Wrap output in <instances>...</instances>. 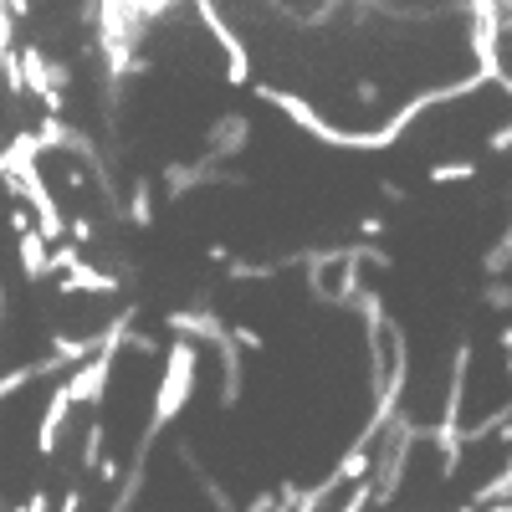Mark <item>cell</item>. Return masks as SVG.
Wrapping results in <instances>:
<instances>
[{
    "instance_id": "1",
    "label": "cell",
    "mask_w": 512,
    "mask_h": 512,
    "mask_svg": "<svg viewBox=\"0 0 512 512\" xmlns=\"http://www.w3.org/2000/svg\"><path fill=\"white\" fill-rule=\"evenodd\" d=\"M67 415H72V400H67V390H57L52 405H47V415H41V425H36V451H41V456H52V451H57Z\"/></svg>"
},
{
    "instance_id": "2",
    "label": "cell",
    "mask_w": 512,
    "mask_h": 512,
    "mask_svg": "<svg viewBox=\"0 0 512 512\" xmlns=\"http://www.w3.org/2000/svg\"><path fill=\"white\" fill-rule=\"evenodd\" d=\"M16 241H21V272H26L31 282H41V277H47V262H52V246L41 241L36 231H21Z\"/></svg>"
},
{
    "instance_id": "3",
    "label": "cell",
    "mask_w": 512,
    "mask_h": 512,
    "mask_svg": "<svg viewBox=\"0 0 512 512\" xmlns=\"http://www.w3.org/2000/svg\"><path fill=\"white\" fill-rule=\"evenodd\" d=\"M431 180H477V164H466V159L436 164V169H431Z\"/></svg>"
}]
</instances>
